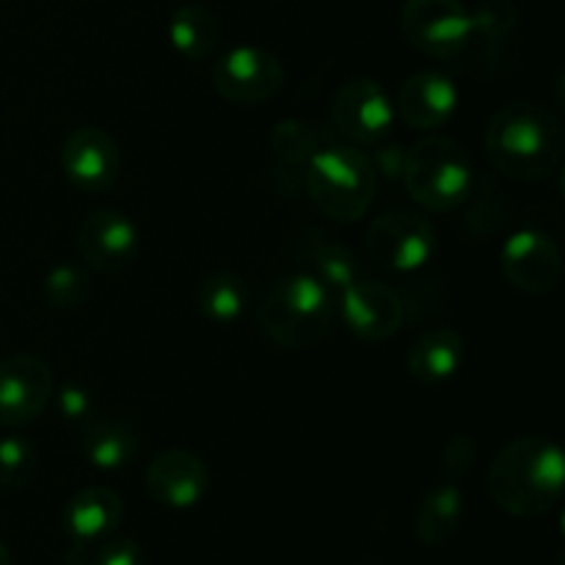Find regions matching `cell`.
Returning <instances> with one entry per match:
<instances>
[{
  "instance_id": "8",
  "label": "cell",
  "mask_w": 565,
  "mask_h": 565,
  "mask_svg": "<svg viewBox=\"0 0 565 565\" xmlns=\"http://www.w3.org/2000/svg\"><path fill=\"white\" fill-rule=\"evenodd\" d=\"M285 86V66L270 50L257 47V44H237L218 55L213 64V88L232 105L254 108L276 94Z\"/></svg>"
},
{
  "instance_id": "18",
  "label": "cell",
  "mask_w": 565,
  "mask_h": 565,
  "mask_svg": "<svg viewBox=\"0 0 565 565\" xmlns=\"http://www.w3.org/2000/svg\"><path fill=\"white\" fill-rule=\"evenodd\" d=\"M463 364V340L447 326H434L412 342L406 370L417 384L439 386L456 379Z\"/></svg>"
},
{
  "instance_id": "9",
  "label": "cell",
  "mask_w": 565,
  "mask_h": 565,
  "mask_svg": "<svg viewBox=\"0 0 565 565\" xmlns=\"http://www.w3.org/2000/svg\"><path fill=\"white\" fill-rule=\"evenodd\" d=\"M334 127L359 147H373L390 136L395 121V105L386 97L384 86L373 77H351L342 83L331 103Z\"/></svg>"
},
{
  "instance_id": "31",
  "label": "cell",
  "mask_w": 565,
  "mask_h": 565,
  "mask_svg": "<svg viewBox=\"0 0 565 565\" xmlns=\"http://www.w3.org/2000/svg\"><path fill=\"white\" fill-rule=\"evenodd\" d=\"M94 565H143V550L132 539H110L97 552Z\"/></svg>"
},
{
  "instance_id": "24",
  "label": "cell",
  "mask_w": 565,
  "mask_h": 565,
  "mask_svg": "<svg viewBox=\"0 0 565 565\" xmlns=\"http://www.w3.org/2000/svg\"><path fill=\"white\" fill-rule=\"evenodd\" d=\"M44 296L55 309L72 312V309H81L88 301L92 281H88L86 270L75 268V265H58L44 279Z\"/></svg>"
},
{
  "instance_id": "5",
  "label": "cell",
  "mask_w": 565,
  "mask_h": 565,
  "mask_svg": "<svg viewBox=\"0 0 565 565\" xmlns=\"http://www.w3.org/2000/svg\"><path fill=\"white\" fill-rule=\"evenodd\" d=\"M303 182L315 207L337 224H353L373 207L375 171L367 154L356 147L334 143L315 149Z\"/></svg>"
},
{
  "instance_id": "7",
  "label": "cell",
  "mask_w": 565,
  "mask_h": 565,
  "mask_svg": "<svg viewBox=\"0 0 565 565\" xmlns=\"http://www.w3.org/2000/svg\"><path fill=\"white\" fill-rule=\"evenodd\" d=\"M401 28L412 47L434 58H456L475 39L472 11L463 0H406Z\"/></svg>"
},
{
  "instance_id": "2",
  "label": "cell",
  "mask_w": 565,
  "mask_h": 565,
  "mask_svg": "<svg viewBox=\"0 0 565 565\" xmlns=\"http://www.w3.org/2000/svg\"><path fill=\"white\" fill-rule=\"evenodd\" d=\"M563 121L539 103H508L486 127V154L502 177L539 182L561 166Z\"/></svg>"
},
{
  "instance_id": "17",
  "label": "cell",
  "mask_w": 565,
  "mask_h": 565,
  "mask_svg": "<svg viewBox=\"0 0 565 565\" xmlns=\"http://www.w3.org/2000/svg\"><path fill=\"white\" fill-rule=\"evenodd\" d=\"M125 516V502L108 486H88L72 494L64 508V527L72 544H94L116 533Z\"/></svg>"
},
{
  "instance_id": "13",
  "label": "cell",
  "mask_w": 565,
  "mask_h": 565,
  "mask_svg": "<svg viewBox=\"0 0 565 565\" xmlns=\"http://www.w3.org/2000/svg\"><path fill=\"white\" fill-rule=\"evenodd\" d=\"M61 169H64L66 180L81 191H105L121 174L119 143L103 127H77L61 147Z\"/></svg>"
},
{
  "instance_id": "30",
  "label": "cell",
  "mask_w": 565,
  "mask_h": 565,
  "mask_svg": "<svg viewBox=\"0 0 565 565\" xmlns=\"http://www.w3.org/2000/svg\"><path fill=\"white\" fill-rule=\"evenodd\" d=\"M406 152L401 141H386L381 138L379 143H373V154H367L370 163H373L375 174H381L384 180H401L403 166H406Z\"/></svg>"
},
{
  "instance_id": "21",
  "label": "cell",
  "mask_w": 565,
  "mask_h": 565,
  "mask_svg": "<svg viewBox=\"0 0 565 565\" xmlns=\"http://www.w3.org/2000/svg\"><path fill=\"white\" fill-rule=\"evenodd\" d=\"M221 39L218 20L204 6H180L169 20V42L182 58L204 61L215 53Z\"/></svg>"
},
{
  "instance_id": "3",
  "label": "cell",
  "mask_w": 565,
  "mask_h": 565,
  "mask_svg": "<svg viewBox=\"0 0 565 565\" xmlns=\"http://www.w3.org/2000/svg\"><path fill=\"white\" fill-rule=\"evenodd\" d=\"M257 318L259 329L274 345L307 351L323 342L334 323L331 290L309 270H296L270 285Z\"/></svg>"
},
{
  "instance_id": "11",
  "label": "cell",
  "mask_w": 565,
  "mask_h": 565,
  "mask_svg": "<svg viewBox=\"0 0 565 565\" xmlns=\"http://www.w3.org/2000/svg\"><path fill=\"white\" fill-rule=\"evenodd\" d=\"M53 397V370L33 353H14L0 362V425L22 428L42 417Z\"/></svg>"
},
{
  "instance_id": "4",
  "label": "cell",
  "mask_w": 565,
  "mask_h": 565,
  "mask_svg": "<svg viewBox=\"0 0 565 565\" xmlns=\"http://www.w3.org/2000/svg\"><path fill=\"white\" fill-rule=\"evenodd\" d=\"M403 185L423 213H452L475 191L472 158L447 136H425L406 152Z\"/></svg>"
},
{
  "instance_id": "12",
  "label": "cell",
  "mask_w": 565,
  "mask_h": 565,
  "mask_svg": "<svg viewBox=\"0 0 565 565\" xmlns=\"http://www.w3.org/2000/svg\"><path fill=\"white\" fill-rule=\"evenodd\" d=\"M340 312L348 329L364 342L390 340L406 320V301L379 279H356L340 292Z\"/></svg>"
},
{
  "instance_id": "23",
  "label": "cell",
  "mask_w": 565,
  "mask_h": 565,
  "mask_svg": "<svg viewBox=\"0 0 565 565\" xmlns=\"http://www.w3.org/2000/svg\"><path fill=\"white\" fill-rule=\"evenodd\" d=\"M248 303L246 285L237 274H210L199 285V312L218 326H232L243 318Z\"/></svg>"
},
{
  "instance_id": "1",
  "label": "cell",
  "mask_w": 565,
  "mask_h": 565,
  "mask_svg": "<svg viewBox=\"0 0 565 565\" xmlns=\"http://www.w3.org/2000/svg\"><path fill=\"white\" fill-rule=\"evenodd\" d=\"M486 489L491 502L508 516H546L563 502V450L544 436H519L494 456L486 475Z\"/></svg>"
},
{
  "instance_id": "32",
  "label": "cell",
  "mask_w": 565,
  "mask_h": 565,
  "mask_svg": "<svg viewBox=\"0 0 565 565\" xmlns=\"http://www.w3.org/2000/svg\"><path fill=\"white\" fill-rule=\"evenodd\" d=\"M0 565H11V552L6 550L3 541H0Z\"/></svg>"
},
{
  "instance_id": "29",
  "label": "cell",
  "mask_w": 565,
  "mask_h": 565,
  "mask_svg": "<svg viewBox=\"0 0 565 565\" xmlns=\"http://www.w3.org/2000/svg\"><path fill=\"white\" fill-rule=\"evenodd\" d=\"M475 456H478V445L472 441V436H452L445 450H441V475H445V480L456 483L458 478H463L475 463Z\"/></svg>"
},
{
  "instance_id": "25",
  "label": "cell",
  "mask_w": 565,
  "mask_h": 565,
  "mask_svg": "<svg viewBox=\"0 0 565 565\" xmlns=\"http://www.w3.org/2000/svg\"><path fill=\"white\" fill-rule=\"evenodd\" d=\"M36 475V447L22 436L0 439V489H22Z\"/></svg>"
},
{
  "instance_id": "20",
  "label": "cell",
  "mask_w": 565,
  "mask_h": 565,
  "mask_svg": "<svg viewBox=\"0 0 565 565\" xmlns=\"http://www.w3.org/2000/svg\"><path fill=\"white\" fill-rule=\"evenodd\" d=\"M81 450L99 472H116L136 461L141 439L125 419H92L83 430Z\"/></svg>"
},
{
  "instance_id": "27",
  "label": "cell",
  "mask_w": 565,
  "mask_h": 565,
  "mask_svg": "<svg viewBox=\"0 0 565 565\" xmlns=\"http://www.w3.org/2000/svg\"><path fill=\"white\" fill-rule=\"evenodd\" d=\"M475 36L483 42H502L516 25V9L511 0H480L472 11Z\"/></svg>"
},
{
  "instance_id": "6",
  "label": "cell",
  "mask_w": 565,
  "mask_h": 565,
  "mask_svg": "<svg viewBox=\"0 0 565 565\" xmlns=\"http://www.w3.org/2000/svg\"><path fill=\"white\" fill-rule=\"evenodd\" d=\"M367 254L379 268L414 274L436 254V230L423 210L392 207L367 226Z\"/></svg>"
},
{
  "instance_id": "26",
  "label": "cell",
  "mask_w": 565,
  "mask_h": 565,
  "mask_svg": "<svg viewBox=\"0 0 565 565\" xmlns=\"http://www.w3.org/2000/svg\"><path fill=\"white\" fill-rule=\"evenodd\" d=\"M270 143H274L276 154H279L285 163L298 166V163H307L312 158V152L318 149L315 143V132L309 130V125L298 119H285L274 127L270 132Z\"/></svg>"
},
{
  "instance_id": "22",
  "label": "cell",
  "mask_w": 565,
  "mask_h": 565,
  "mask_svg": "<svg viewBox=\"0 0 565 565\" xmlns=\"http://www.w3.org/2000/svg\"><path fill=\"white\" fill-rule=\"evenodd\" d=\"M303 259L309 265V274L318 276L329 290L342 292L348 285H353L356 279H362V263L356 259V254L351 252L342 243L329 241V237H303L301 246Z\"/></svg>"
},
{
  "instance_id": "15",
  "label": "cell",
  "mask_w": 565,
  "mask_h": 565,
  "mask_svg": "<svg viewBox=\"0 0 565 565\" xmlns=\"http://www.w3.org/2000/svg\"><path fill=\"white\" fill-rule=\"evenodd\" d=\"M147 494L171 511H188L204 500L210 472L202 456L191 450H166L152 458L147 469Z\"/></svg>"
},
{
  "instance_id": "10",
  "label": "cell",
  "mask_w": 565,
  "mask_h": 565,
  "mask_svg": "<svg viewBox=\"0 0 565 565\" xmlns=\"http://www.w3.org/2000/svg\"><path fill=\"white\" fill-rule=\"evenodd\" d=\"M502 276L527 296H544L563 279V254L552 235L533 230H516L500 248Z\"/></svg>"
},
{
  "instance_id": "28",
  "label": "cell",
  "mask_w": 565,
  "mask_h": 565,
  "mask_svg": "<svg viewBox=\"0 0 565 565\" xmlns=\"http://www.w3.org/2000/svg\"><path fill=\"white\" fill-rule=\"evenodd\" d=\"M55 408H58L61 417L70 425H83L86 428L94 419V412H97V403H94V395L77 381H70L58 390V397H55Z\"/></svg>"
},
{
  "instance_id": "14",
  "label": "cell",
  "mask_w": 565,
  "mask_h": 565,
  "mask_svg": "<svg viewBox=\"0 0 565 565\" xmlns=\"http://www.w3.org/2000/svg\"><path fill=\"white\" fill-rule=\"evenodd\" d=\"M75 246L81 259L97 274H119L136 259L138 230L119 210H97L77 226Z\"/></svg>"
},
{
  "instance_id": "16",
  "label": "cell",
  "mask_w": 565,
  "mask_h": 565,
  "mask_svg": "<svg viewBox=\"0 0 565 565\" xmlns=\"http://www.w3.org/2000/svg\"><path fill=\"white\" fill-rule=\"evenodd\" d=\"M395 110L414 130H436L458 110V86L441 72H417L403 81Z\"/></svg>"
},
{
  "instance_id": "19",
  "label": "cell",
  "mask_w": 565,
  "mask_h": 565,
  "mask_svg": "<svg viewBox=\"0 0 565 565\" xmlns=\"http://www.w3.org/2000/svg\"><path fill=\"white\" fill-rule=\"evenodd\" d=\"M463 522V494L458 483L441 480L419 500L414 513V535L423 546H445L456 539Z\"/></svg>"
}]
</instances>
